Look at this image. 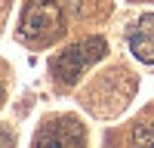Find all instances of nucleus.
Instances as JSON below:
<instances>
[{
    "instance_id": "nucleus-2",
    "label": "nucleus",
    "mask_w": 154,
    "mask_h": 148,
    "mask_svg": "<svg viewBox=\"0 0 154 148\" xmlns=\"http://www.w3.org/2000/svg\"><path fill=\"white\" fill-rule=\"evenodd\" d=\"M102 56H105V40H102V37H86V40L68 46L62 56L53 59V74H56L62 83H74V80L80 77L93 62H99Z\"/></svg>"
},
{
    "instance_id": "nucleus-5",
    "label": "nucleus",
    "mask_w": 154,
    "mask_h": 148,
    "mask_svg": "<svg viewBox=\"0 0 154 148\" xmlns=\"http://www.w3.org/2000/svg\"><path fill=\"white\" fill-rule=\"evenodd\" d=\"M133 148H154V117L133 130Z\"/></svg>"
},
{
    "instance_id": "nucleus-4",
    "label": "nucleus",
    "mask_w": 154,
    "mask_h": 148,
    "mask_svg": "<svg viewBox=\"0 0 154 148\" xmlns=\"http://www.w3.org/2000/svg\"><path fill=\"white\" fill-rule=\"evenodd\" d=\"M130 49L136 59L154 65V16H142L130 28Z\"/></svg>"
},
{
    "instance_id": "nucleus-3",
    "label": "nucleus",
    "mask_w": 154,
    "mask_h": 148,
    "mask_svg": "<svg viewBox=\"0 0 154 148\" xmlns=\"http://www.w3.org/2000/svg\"><path fill=\"white\" fill-rule=\"evenodd\" d=\"M34 148H83V127L74 117H56L46 120L37 133Z\"/></svg>"
},
{
    "instance_id": "nucleus-1",
    "label": "nucleus",
    "mask_w": 154,
    "mask_h": 148,
    "mask_svg": "<svg viewBox=\"0 0 154 148\" xmlns=\"http://www.w3.org/2000/svg\"><path fill=\"white\" fill-rule=\"evenodd\" d=\"M65 31V19L56 0H28L22 12V37L31 43H53Z\"/></svg>"
},
{
    "instance_id": "nucleus-6",
    "label": "nucleus",
    "mask_w": 154,
    "mask_h": 148,
    "mask_svg": "<svg viewBox=\"0 0 154 148\" xmlns=\"http://www.w3.org/2000/svg\"><path fill=\"white\" fill-rule=\"evenodd\" d=\"M0 148H9V136H6L3 130H0Z\"/></svg>"
}]
</instances>
